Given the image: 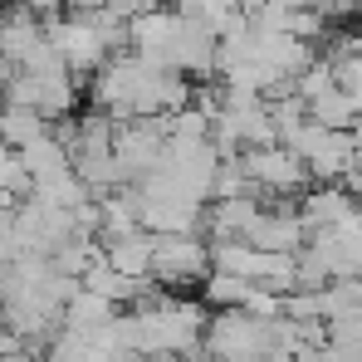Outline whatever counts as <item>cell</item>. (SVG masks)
<instances>
[{"label":"cell","instance_id":"6da1fadb","mask_svg":"<svg viewBox=\"0 0 362 362\" xmlns=\"http://www.w3.org/2000/svg\"><path fill=\"white\" fill-rule=\"evenodd\" d=\"M206 269H211V250L196 240V235H157L152 279H157L162 289H186V284H196Z\"/></svg>","mask_w":362,"mask_h":362},{"label":"cell","instance_id":"7a4b0ae2","mask_svg":"<svg viewBox=\"0 0 362 362\" xmlns=\"http://www.w3.org/2000/svg\"><path fill=\"white\" fill-rule=\"evenodd\" d=\"M245 162V177L255 181L259 191H299L308 167L284 147V142H269V147H250L240 157Z\"/></svg>","mask_w":362,"mask_h":362},{"label":"cell","instance_id":"3957f363","mask_svg":"<svg viewBox=\"0 0 362 362\" xmlns=\"http://www.w3.org/2000/svg\"><path fill=\"white\" fill-rule=\"evenodd\" d=\"M40 45H45V25H40L25 5H20V10H10V15H0V59H5V64H15V69H20V64L40 49Z\"/></svg>","mask_w":362,"mask_h":362},{"label":"cell","instance_id":"277c9868","mask_svg":"<svg viewBox=\"0 0 362 362\" xmlns=\"http://www.w3.org/2000/svg\"><path fill=\"white\" fill-rule=\"evenodd\" d=\"M152 250H157V235H147V230H132V235H122V240H108L103 250V259L118 269L122 279H152Z\"/></svg>","mask_w":362,"mask_h":362},{"label":"cell","instance_id":"5b68a950","mask_svg":"<svg viewBox=\"0 0 362 362\" xmlns=\"http://www.w3.org/2000/svg\"><path fill=\"white\" fill-rule=\"evenodd\" d=\"M49 132V122L40 118L35 108H20V103H5L0 108V137H5V147H30L35 137H45Z\"/></svg>","mask_w":362,"mask_h":362},{"label":"cell","instance_id":"8992f818","mask_svg":"<svg viewBox=\"0 0 362 362\" xmlns=\"http://www.w3.org/2000/svg\"><path fill=\"white\" fill-rule=\"evenodd\" d=\"M20 5H25L30 15H54V10H59L64 0H20Z\"/></svg>","mask_w":362,"mask_h":362}]
</instances>
